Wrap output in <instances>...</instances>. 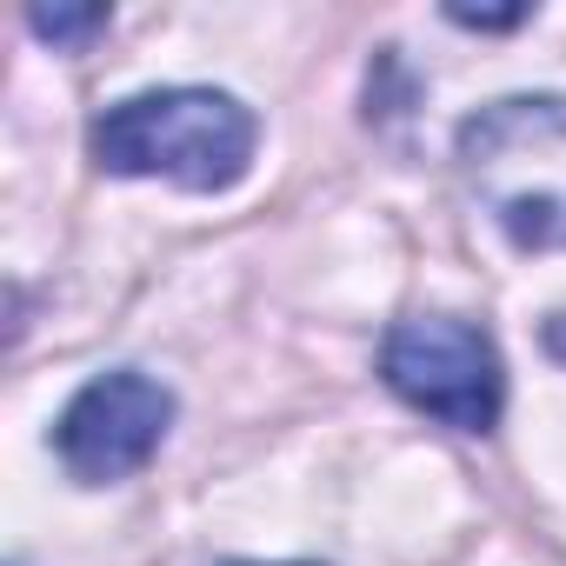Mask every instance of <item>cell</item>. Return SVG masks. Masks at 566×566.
<instances>
[{"instance_id": "cell-1", "label": "cell", "mask_w": 566, "mask_h": 566, "mask_svg": "<svg viewBox=\"0 0 566 566\" xmlns=\"http://www.w3.org/2000/svg\"><path fill=\"white\" fill-rule=\"evenodd\" d=\"M460 174L526 253L566 247V94H513L460 127Z\"/></svg>"}, {"instance_id": "cell-2", "label": "cell", "mask_w": 566, "mask_h": 566, "mask_svg": "<svg viewBox=\"0 0 566 566\" xmlns=\"http://www.w3.org/2000/svg\"><path fill=\"white\" fill-rule=\"evenodd\" d=\"M253 114L220 87H160L107 107L94 120V160L120 180H174L187 193H220L253 160Z\"/></svg>"}, {"instance_id": "cell-3", "label": "cell", "mask_w": 566, "mask_h": 566, "mask_svg": "<svg viewBox=\"0 0 566 566\" xmlns=\"http://www.w3.org/2000/svg\"><path fill=\"white\" fill-rule=\"evenodd\" d=\"M380 380L427 420L460 433H493L506 407V367L500 347L453 314H413L380 347Z\"/></svg>"}, {"instance_id": "cell-4", "label": "cell", "mask_w": 566, "mask_h": 566, "mask_svg": "<svg viewBox=\"0 0 566 566\" xmlns=\"http://www.w3.org/2000/svg\"><path fill=\"white\" fill-rule=\"evenodd\" d=\"M167 427H174V394L147 380L140 367H114L67 400L54 427V453L81 486H107V480L140 473L160 453Z\"/></svg>"}, {"instance_id": "cell-5", "label": "cell", "mask_w": 566, "mask_h": 566, "mask_svg": "<svg viewBox=\"0 0 566 566\" xmlns=\"http://www.w3.org/2000/svg\"><path fill=\"white\" fill-rule=\"evenodd\" d=\"M28 28H34L41 41H54V48H81L87 34L107 28V8H34Z\"/></svg>"}, {"instance_id": "cell-6", "label": "cell", "mask_w": 566, "mask_h": 566, "mask_svg": "<svg viewBox=\"0 0 566 566\" xmlns=\"http://www.w3.org/2000/svg\"><path fill=\"white\" fill-rule=\"evenodd\" d=\"M533 8H500V14H486V8H447V21H460V28H480V34H500V28H520Z\"/></svg>"}, {"instance_id": "cell-7", "label": "cell", "mask_w": 566, "mask_h": 566, "mask_svg": "<svg viewBox=\"0 0 566 566\" xmlns=\"http://www.w3.org/2000/svg\"><path fill=\"white\" fill-rule=\"evenodd\" d=\"M220 566H253V559H220ZM294 566H314V559H294Z\"/></svg>"}]
</instances>
